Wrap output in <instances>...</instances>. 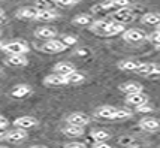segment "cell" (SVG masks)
<instances>
[{"label":"cell","mask_w":160,"mask_h":148,"mask_svg":"<svg viewBox=\"0 0 160 148\" xmlns=\"http://www.w3.org/2000/svg\"><path fill=\"white\" fill-rule=\"evenodd\" d=\"M130 6V0H105L102 3H98L91 7V12H111V11H118L123 7Z\"/></svg>","instance_id":"1"},{"label":"cell","mask_w":160,"mask_h":148,"mask_svg":"<svg viewBox=\"0 0 160 148\" xmlns=\"http://www.w3.org/2000/svg\"><path fill=\"white\" fill-rule=\"evenodd\" d=\"M2 49L6 52L8 56H17V54H27L30 48H28V45L26 42L14 41V42H9L6 45H3Z\"/></svg>","instance_id":"2"},{"label":"cell","mask_w":160,"mask_h":148,"mask_svg":"<svg viewBox=\"0 0 160 148\" xmlns=\"http://www.w3.org/2000/svg\"><path fill=\"white\" fill-rule=\"evenodd\" d=\"M66 45L62 42V41H58V39H49V41H45L43 45H41V51L43 52H48V54H60L63 51H66Z\"/></svg>","instance_id":"3"},{"label":"cell","mask_w":160,"mask_h":148,"mask_svg":"<svg viewBox=\"0 0 160 148\" xmlns=\"http://www.w3.org/2000/svg\"><path fill=\"white\" fill-rule=\"evenodd\" d=\"M135 18H136L135 12L132 9H129V7H123V9H118V11H114V14H112V20L120 22V24L132 22Z\"/></svg>","instance_id":"4"},{"label":"cell","mask_w":160,"mask_h":148,"mask_svg":"<svg viewBox=\"0 0 160 148\" xmlns=\"http://www.w3.org/2000/svg\"><path fill=\"white\" fill-rule=\"evenodd\" d=\"M123 37H124L126 42L139 43V42H142V41H145L148 36H147L145 32H142L141 28H129V30H124Z\"/></svg>","instance_id":"5"},{"label":"cell","mask_w":160,"mask_h":148,"mask_svg":"<svg viewBox=\"0 0 160 148\" xmlns=\"http://www.w3.org/2000/svg\"><path fill=\"white\" fill-rule=\"evenodd\" d=\"M68 124H73V126H79V127H85L90 123V117L84 112H73L70 114L69 117L66 118Z\"/></svg>","instance_id":"6"},{"label":"cell","mask_w":160,"mask_h":148,"mask_svg":"<svg viewBox=\"0 0 160 148\" xmlns=\"http://www.w3.org/2000/svg\"><path fill=\"white\" fill-rule=\"evenodd\" d=\"M115 112H117V108L111 105H105V106H99L96 109L94 115L98 118H102V120H114L115 117Z\"/></svg>","instance_id":"7"},{"label":"cell","mask_w":160,"mask_h":148,"mask_svg":"<svg viewBox=\"0 0 160 148\" xmlns=\"http://www.w3.org/2000/svg\"><path fill=\"white\" fill-rule=\"evenodd\" d=\"M126 103L130 106H141L144 105V103H148V96H147L144 91L141 93H133V94H127V97H126Z\"/></svg>","instance_id":"8"},{"label":"cell","mask_w":160,"mask_h":148,"mask_svg":"<svg viewBox=\"0 0 160 148\" xmlns=\"http://www.w3.org/2000/svg\"><path fill=\"white\" fill-rule=\"evenodd\" d=\"M136 73L144 75V76H153V75H160V66L154 63H142Z\"/></svg>","instance_id":"9"},{"label":"cell","mask_w":160,"mask_h":148,"mask_svg":"<svg viewBox=\"0 0 160 148\" xmlns=\"http://www.w3.org/2000/svg\"><path fill=\"white\" fill-rule=\"evenodd\" d=\"M43 84L45 85H49V87H62V85H66L68 81H66V76L63 75H58V73H51L48 76H45L43 79Z\"/></svg>","instance_id":"10"},{"label":"cell","mask_w":160,"mask_h":148,"mask_svg":"<svg viewBox=\"0 0 160 148\" xmlns=\"http://www.w3.org/2000/svg\"><path fill=\"white\" fill-rule=\"evenodd\" d=\"M27 138V132L26 129H21V127H17L14 130H9L5 136V139L9 142H21Z\"/></svg>","instance_id":"11"},{"label":"cell","mask_w":160,"mask_h":148,"mask_svg":"<svg viewBox=\"0 0 160 148\" xmlns=\"http://www.w3.org/2000/svg\"><path fill=\"white\" fill-rule=\"evenodd\" d=\"M35 36L38 37V39H43V41L56 39L57 30L54 27H39V28H36Z\"/></svg>","instance_id":"12"},{"label":"cell","mask_w":160,"mask_h":148,"mask_svg":"<svg viewBox=\"0 0 160 148\" xmlns=\"http://www.w3.org/2000/svg\"><path fill=\"white\" fill-rule=\"evenodd\" d=\"M36 124H38V120H36L35 117H30V115L18 117V118L14 121V126L21 127V129H30V127H35Z\"/></svg>","instance_id":"13"},{"label":"cell","mask_w":160,"mask_h":148,"mask_svg":"<svg viewBox=\"0 0 160 148\" xmlns=\"http://www.w3.org/2000/svg\"><path fill=\"white\" fill-rule=\"evenodd\" d=\"M139 127L147 132H156L157 129H160V121L156 118H151V117H145L139 121Z\"/></svg>","instance_id":"14"},{"label":"cell","mask_w":160,"mask_h":148,"mask_svg":"<svg viewBox=\"0 0 160 148\" xmlns=\"http://www.w3.org/2000/svg\"><path fill=\"white\" fill-rule=\"evenodd\" d=\"M39 9H36L35 6H26L18 9L17 12V18H24V20H36Z\"/></svg>","instance_id":"15"},{"label":"cell","mask_w":160,"mask_h":148,"mask_svg":"<svg viewBox=\"0 0 160 148\" xmlns=\"http://www.w3.org/2000/svg\"><path fill=\"white\" fill-rule=\"evenodd\" d=\"M120 91L126 93V94H133V93H141L144 88L139 82H135V81H129V82H124L118 87Z\"/></svg>","instance_id":"16"},{"label":"cell","mask_w":160,"mask_h":148,"mask_svg":"<svg viewBox=\"0 0 160 148\" xmlns=\"http://www.w3.org/2000/svg\"><path fill=\"white\" fill-rule=\"evenodd\" d=\"M75 71H77L75 66L72 63H68V62H60V63H57L54 66V72L58 73V75H63V76H68L69 73H72Z\"/></svg>","instance_id":"17"},{"label":"cell","mask_w":160,"mask_h":148,"mask_svg":"<svg viewBox=\"0 0 160 148\" xmlns=\"http://www.w3.org/2000/svg\"><path fill=\"white\" fill-rule=\"evenodd\" d=\"M28 60L24 54H17V56H9L6 58V64L9 66H14V67H22V66H27Z\"/></svg>","instance_id":"18"},{"label":"cell","mask_w":160,"mask_h":148,"mask_svg":"<svg viewBox=\"0 0 160 148\" xmlns=\"http://www.w3.org/2000/svg\"><path fill=\"white\" fill-rule=\"evenodd\" d=\"M141 62H136V60H121L117 66H118L120 71H126V72H136L139 69Z\"/></svg>","instance_id":"19"},{"label":"cell","mask_w":160,"mask_h":148,"mask_svg":"<svg viewBox=\"0 0 160 148\" xmlns=\"http://www.w3.org/2000/svg\"><path fill=\"white\" fill-rule=\"evenodd\" d=\"M32 91H33V90H32L30 85L21 84V85L14 87L12 91H11V94H12V97H15V99H22V97H26V96H28Z\"/></svg>","instance_id":"20"},{"label":"cell","mask_w":160,"mask_h":148,"mask_svg":"<svg viewBox=\"0 0 160 148\" xmlns=\"http://www.w3.org/2000/svg\"><path fill=\"white\" fill-rule=\"evenodd\" d=\"M118 33H124V24H120L117 21H111L103 36H115Z\"/></svg>","instance_id":"21"},{"label":"cell","mask_w":160,"mask_h":148,"mask_svg":"<svg viewBox=\"0 0 160 148\" xmlns=\"http://www.w3.org/2000/svg\"><path fill=\"white\" fill-rule=\"evenodd\" d=\"M57 0H36L35 2V7L39 9V11H52L56 9Z\"/></svg>","instance_id":"22"},{"label":"cell","mask_w":160,"mask_h":148,"mask_svg":"<svg viewBox=\"0 0 160 148\" xmlns=\"http://www.w3.org/2000/svg\"><path fill=\"white\" fill-rule=\"evenodd\" d=\"M63 133L66 135V136H69V138H78V136H82L84 135V127L68 124V127L63 129Z\"/></svg>","instance_id":"23"},{"label":"cell","mask_w":160,"mask_h":148,"mask_svg":"<svg viewBox=\"0 0 160 148\" xmlns=\"http://www.w3.org/2000/svg\"><path fill=\"white\" fill-rule=\"evenodd\" d=\"M141 21L147 24V26H160V14L156 12H148V14L142 15Z\"/></svg>","instance_id":"24"},{"label":"cell","mask_w":160,"mask_h":148,"mask_svg":"<svg viewBox=\"0 0 160 148\" xmlns=\"http://www.w3.org/2000/svg\"><path fill=\"white\" fill-rule=\"evenodd\" d=\"M109 22L111 21H103V20H100V21H94L90 26V28H91V32H94L96 35L103 36L105 32H106V28H108V26H109Z\"/></svg>","instance_id":"25"},{"label":"cell","mask_w":160,"mask_h":148,"mask_svg":"<svg viewBox=\"0 0 160 148\" xmlns=\"http://www.w3.org/2000/svg\"><path fill=\"white\" fill-rule=\"evenodd\" d=\"M57 17H58V14L56 12V9H52V11H39L36 20L38 21H52Z\"/></svg>","instance_id":"26"},{"label":"cell","mask_w":160,"mask_h":148,"mask_svg":"<svg viewBox=\"0 0 160 148\" xmlns=\"http://www.w3.org/2000/svg\"><path fill=\"white\" fill-rule=\"evenodd\" d=\"M91 138L96 142H100V141H108L111 138V135L108 133L106 130H103V129H98V130H93L91 132Z\"/></svg>","instance_id":"27"},{"label":"cell","mask_w":160,"mask_h":148,"mask_svg":"<svg viewBox=\"0 0 160 148\" xmlns=\"http://www.w3.org/2000/svg\"><path fill=\"white\" fill-rule=\"evenodd\" d=\"M84 79H85V76H84L81 72H77V71L69 73V75L66 76L68 84H81V82H84Z\"/></svg>","instance_id":"28"},{"label":"cell","mask_w":160,"mask_h":148,"mask_svg":"<svg viewBox=\"0 0 160 148\" xmlns=\"http://www.w3.org/2000/svg\"><path fill=\"white\" fill-rule=\"evenodd\" d=\"M133 115V112L127 108H117V112H115V117L114 120H127Z\"/></svg>","instance_id":"29"},{"label":"cell","mask_w":160,"mask_h":148,"mask_svg":"<svg viewBox=\"0 0 160 148\" xmlns=\"http://www.w3.org/2000/svg\"><path fill=\"white\" fill-rule=\"evenodd\" d=\"M72 22L75 24V26H88L91 24V17L90 15H85V14H81V15H77Z\"/></svg>","instance_id":"30"},{"label":"cell","mask_w":160,"mask_h":148,"mask_svg":"<svg viewBox=\"0 0 160 148\" xmlns=\"http://www.w3.org/2000/svg\"><path fill=\"white\" fill-rule=\"evenodd\" d=\"M77 37L75 36H69V35H66V36H63L62 37V42L66 45V47H70V45H75L77 43Z\"/></svg>","instance_id":"31"},{"label":"cell","mask_w":160,"mask_h":148,"mask_svg":"<svg viewBox=\"0 0 160 148\" xmlns=\"http://www.w3.org/2000/svg\"><path fill=\"white\" fill-rule=\"evenodd\" d=\"M148 39H150V41H151V42H153L156 47H159V45H160V32L157 30V32L151 33V35L148 36Z\"/></svg>","instance_id":"32"},{"label":"cell","mask_w":160,"mask_h":148,"mask_svg":"<svg viewBox=\"0 0 160 148\" xmlns=\"http://www.w3.org/2000/svg\"><path fill=\"white\" fill-rule=\"evenodd\" d=\"M63 148H87V145L84 142H69L66 144Z\"/></svg>","instance_id":"33"},{"label":"cell","mask_w":160,"mask_h":148,"mask_svg":"<svg viewBox=\"0 0 160 148\" xmlns=\"http://www.w3.org/2000/svg\"><path fill=\"white\" fill-rule=\"evenodd\" d=\"M136 111H138V112H151V111H153V108L148 105V103H144V105L138 106V108H136Z\"/></svg>","instance_id":"34"},{"label":"cell","mask_w":160,"mask_h":148,"mask_svg":"<svg viewBox=\"0 0 160 148\" xmlns=\"http://www.w3.org/2000/svg\"><path fill=\"white\" fill-rule=\"evenodd\" d=\"M57 5L58 6H72V5H75V2L73 0H57Z\"/></svg>","instance_id":"35"},{"label":"cell","mask_w":160,"mask_h":148,"mask_svg":"<svg viewBox=\"0 0 160 148\" xmlns=\"http://www.w3.org/2000/svg\"><path fill=\"white\" fill-rule=\"evenodd\" d=\"M93 148H112L109 144H106V141H100V142H96Z\"/></svg>","instance_id":"36"},{"label":"cell","mask_w":160,"mask_h":148,"mask_svg":"<svg viewBox=\"0 0 160 148\" xmlns=\"http://www.w3.org/2000/svg\"><path fill=\"white\" fill-rule=\"evenodd\" d=\"M8 123H9V121H8L5 117H2V115H0V130H2V129H5V127L8 126Z\"/></svg>","instance_id":"37"},{"label":"cell","mask_w":160,"mask_h":148,"mask_svg":"<svg viewBox=\"0 0 160 148\" xmlns=\"http://www.w3.org/2000/svg\"><path fill=\"white\" fill-rule=\"evenodd\" d=\"M5 136H6V133H5V132H2V130H0V139H5Z\"/></svg>","instance_id":"38"},{"label":"cell","mask_w":160,"mask_h":148,"mask_svg":"<svg viewBox=\"0 0 160 148\" xmlns=\"http://www.w3.org/2000/svg\"><path fill=\"white\" fill-rule=\"evenodd\" d=\"M30 148H48V147H43V145H33V147H30Z\"/></svg>","instance_id":"39"},{"label":"cell","mask_w":160,"mask_h":148,"mask_svg":"<svg viewBox=\"0 0 160 148\" xmlns=\"http://www.w3.org/2000/svg\"><path fill=\"white\" fill-rule=\"evenodd\" d=\"M2 15H3V9L0 7V17H2Z\"/></svg>","instance_id":"40"},{"label":"cell","mask_w":160,"mask_h":148,"mask_svg":"<svg viewBox=\"0 0 160 148\" xmlns=\"http://www.w3.org/2000/svg\"><path fill=\"white\" fill-rule=\"evenodd\" d=\"M73 2H75V3H78V2H81V0H73Z\"/></svg>","instance_id":"41"},{"label":"cell","mask_w":160,"mask_h":148,"mask_svg":"<svg viewBox=\"0 0 160 148\" xmlns=\"http://www.w3.org/2000/svg\"><path fill=\"white\" fill-rule=\"evenodd\" d=\"M157 27H159V28H157V30H159V32H160V26H157Z\"/></svg>","instance_id":"42"},{"label":"cell","mask_w":160,"mask_h":148,"mask_svg":"<svg viewBox=\"0 0 160 148\" xmlns=\"http://www.w3.org/2000/svg\"><path fill=\"white\" fill-rule=\"evenodd\" d=\"M0 148H9V147H0Z\"/></svg>","instance_id":"43"},{"label":"cell","mask_w":160,"mask_h":148,"mask_svg":"<svg viewBox=\"0 0 160 148\" xmlns=\"http://www.w3.org/2000/svg\"><path fill=\"white\" fill-rule=\"evenodd\" d=\"M157 48H159V49H160V45H159V47H157Z\"/></svg>","instance_id":"44"}]
</instances>
